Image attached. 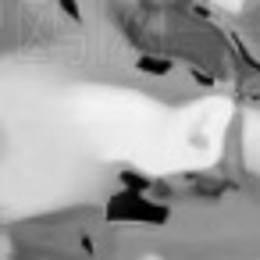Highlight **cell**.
<instances>
[{
    "instance_id": "cell-2",
    "label": "cell",
    "mask_w": 260,
    "mask_h": 260,
    "mask_svg": "<svg viewBox=\"0 0 260 260\" xmlns=\"http://www.w3.org/2000/svg\"><path fill=\"white\" fill-rule=\"evenodd\" d=\"M136 68H139L143 75H157V79H164V75L175 72V61L164 57V54H143V57L136 61Z\"/></svg>"
},
{
    "instance_id": "cell-3",
    "label": "cell",
    "mask_w": 260,
    "mask_h": 260,
    "mask_svg": "<svg viewBox=\"0 0 260 260\" xmlns=\"http://www.w3.org/2000/svg\"><path fill=\"white\" fill-rule=\"evenodd\" d=\"M57 8H61V11L72 18V22H79V18H82V11H79V4H75V0H57Z\"/></svg>"
},
{
    "instance_id": "cell-1",
    "label": "cell",
    "mask_w": 260,
    "mask_h": 260,
    "mask_svg": "<svg viewBox=\"0 0 260 260\" xmlns=\"http://www.w3.org/2000/svg\"><path fill=\"white\" fill-rule=\"evenodd\" d=\"M111 217L118 221H143V224H157V221H168V207H157V200L143 196V192H118L114 196V207H111Z\"/></svg>"
}]
</instances>
